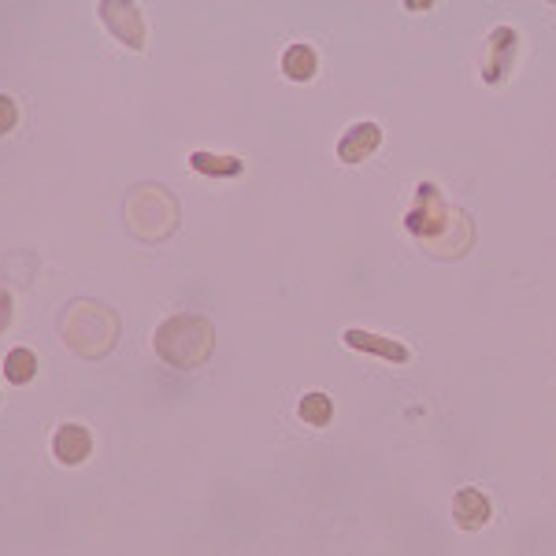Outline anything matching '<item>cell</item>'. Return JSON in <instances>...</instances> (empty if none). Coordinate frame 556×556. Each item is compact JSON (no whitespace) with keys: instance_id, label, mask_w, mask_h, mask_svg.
<instances>
[{"instance_id":"obj_1","label":"cell","mask_w":556,"mask_h":556,"mask_svg":"<svg viewBox=\"0 0 556 556\" xmlns=\"http://www.w3.org/2000/svg\"><path fill=\"white\" fill-rule=\"evenodd\" d=\"M211 346H216V326L205 315H174L156 331V352L179 371L205 364L211 357Z\"/></svg>"},{"instance_id":"obj_2","label":"cell","mask_w":556,"mask_h":556,"mask_svg":"<svg viewBox=\"0 0 556 556\" xmlns=\"http://www.w3.org/2000/svg\"><path fill=\"white\" fill-rule=\"evenodd\" d=\"M64 338L78 357H104L119 338V320L112 308L96 301H75L64 312Z\"/></svg>"},{"instance_id":"obj_3","label":"cell","mask_w":556,"mask_h":556,"mask_svg":"<svg viewBox=\"0 0 556 556\" xmlns=\"http://www.w3.org/2000/svg\"><path fill=\"white\" fill-rule=\"evenodd\" d=\"M127 219L141 242H160L179 227V205H174V197L164 185H138L130 193Z\"/></svg>"},{"instance_id":"obj_4","label":"cell","mask_w":556,"mask_h":556,"mask_svg":"<svg viewBox=\"0 0 556 556\" xmlns=\"http://www.w3.org/2000/svg\"><path fill=\"white\" fill-rule=\"evenodd\" d=\"M449 219H453V208L441 201L438 185L423 182L416 190V205H412L409 219H404V223H409V231L416 234L423 245H427V242H435V237L445 234Z\"/></svg>"},{"instance_id":"obj_5","label":"cell","mask_w":556,"mask_h":556,"mask_svg":"<svg viewBox=\"0 0 556 556\" xmlns=\"http://www.w3.org/2000/svg\"><path fill=\"white\" fill-rule=\"evenodd\" d=\"M101 20L108 23V30L116 34L122 46H130V49L145 46V20H141L138 4H130V0H104Z\"/></svg>"},{"instance_id":"obj_6","label":"cell","mask_w":556,"mask_h":556,"mask_svg":"<svg viewBox=\"0 0 556 556\" xmlns=\"http://www.w3.org/2000/svg\"><path fill=\"white\" fill-rule=\"evenodd\" d=\"M516 49H519V38L512 26H497L490 34V46H487V60H482V78L490 86H501L508 78L512 64H516Z\"/></svg>"},{"instance_id":"obj_7","label":"cell","mask_w":556,"mask_h":556,"mask_svg":"<svg viewBox=\"0 0 556 556\" xmlns=\"http://www.w3.org/2000/svg\"><path fill=\"white\" fill-rule=\"evenodd\" d=\"M90 449H93L90 430L78 427V423H64V427L56 430V438H52V453H56V461L67 467L82 464L86 456H90Z\"/></svg>"},{"instance_id":"obj_8","label":"cell","mask_w":556,"mask_h":556,"mask_svg":"<svg viewBox=\"0 0 556 556\" xmlns=\"http://www.w3.org/2000/svg\"><path fill=\"white\" fill-rule=\"evenodd\" d=\"M453 519L461 531H479V527H487L490 519V497L482 490L467 487L453 497Z\"/></svg>"},{"instance_id":"obj_9","label":"cell","mask_w":556,"mask_h":556,"mask_svg":"<svg viewBox=\"0 0 556 556\" xmlns=\"http://www.w3.org/2000/svg\"><path fill=\"white\" fill-rule=\"evenodd\" d=\"M378 145H383V130H378L375 122H357V127L338 141V156H341V164H360V160H367Z\"/></svg>"},{"instance_id":"obj_10","label":"cell","mask_w":556,"mask_h":556,"mask_svg":"<svg viewBox=\"0 0 556 556\" xmlns=\"http://www.w3.org/2000/svg\"><path fill=\"white\" fill-rule=\"evenodd\" d=\"M346 346L357 352H371V357H383V360H390V364H409V357H412L401 341H390V338H383V334H367V331H349Z\"/></svg>"},{"instance_id":"obj_11","label":"cell","mask_w":556,"mask_h":556,"mask_svg":"<svg viewBox=\"0 0 556 556\" xmlns=\"http://www.w3.org/2000/svg\"><path fill=\"white\" fill-rule=\"evenodd\" d=\"M315 67H320V60H315L312 46H289L286 56H282V70H286V78H294V82H308V78L315 75Z\"/></svg>"},{"instance_id":"obj_12","label":"cell","mask_w":556,"mask_h":556,"mask_svg":"<svg viewBox=\"0 0 556 556\" xmlns=\"http://www.w3.org/2000/svg\"><path fill=\"white\" fill-rule=\"evenodd\" d=\"M190 164H193V171L211 174V179H234V174H242V167H245L237 156H216V153H193Z\"/></svg>"},{"instance_id":"obj_13","label":"cell","mask_w":556,"mask_h":556,"mask_svg":"<svg viewBox=\"0 0 556 556\" xmlns=\"http://www.w3.org/2000/svg\"><path fill=\"white\" fill-rule=\"evenodd\" d=\"M4 375H8V383H15V386L30 383V378L38 375V357H34V349H12V352H8Z\"/></svg>"},{"instance_id":"obj_14","label":"cell","mask_w":556,"mask_h":556,"mask_svg":"<svg viewBox=\"0 0 556 556\" xmlns=\"http://www.w3.org/2000/svg\"><path fill=\"white\" fill-rule=\"evenodd\" d=\"M297 412H301V419L312 423V427H326L331 416H334V404H331V397H326V393H308V397H301Z\"/></svg>"},{"instance_id":"obj_15","label":"cell","mask_w":556,"mask_h":556,"mask_svg":"<svg viewBox=\"0 0 556 556\" xmlns=\"http://www.w3.org/2000/svg\"><path fill=\"white\" fill-rule=\"evenodd\" d=\"M15 119H20L15 101H12V96H0V134H8V130L15 127Z\"/></svg>"},{"instance_id":"obj_16","label":"cell","mask_w":556,"mask_h":556,"mask_svg":"<svg viewBox=\"0 0 556 556\" xmlns=\"http://www.w3.org/2000/svg\"><path fill=\"white\" fill-rule=\"evenodd\" d=\"M12 312H15L12 294H8V289H0V331H4V326L12 323Z\"/></svg>"}]
</instances>
